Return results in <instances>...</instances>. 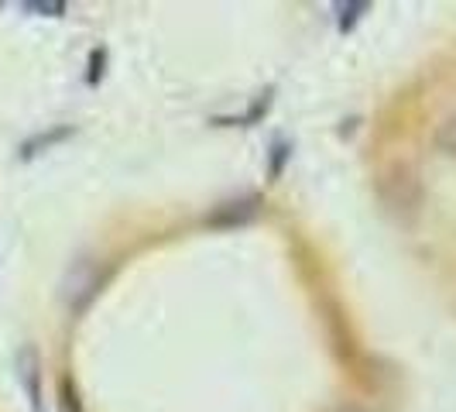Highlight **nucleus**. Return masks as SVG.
Here are the masks:
<instances>
[{
  "mask_svg": "<svg viewBox=\"0 0 456 412\" xmlns=\"http://www.w3.org/2000/svg\"><path fill=\"white\" fill-rule=\"evenodd\" d=\"M378 193H381L388 210L405 213V217L422 206V183H419V176L411 172L409 165H391L388 172L378 179Z\"/></svg>",
  "mask_w": 456,
  "mask_h": 412,
  "instance_id": "nucleus-1",
  "label": "nucleus"
},
{
  "mask_svg": "<svg viewBox=\"0 0 456 412\" xmlns=\"http://www.w3.org/2000/svg\"><path fill=\"white\" fill-rule=\"evenodd\" d=\"M257 213H261V196H237V200H224L220 206H213L209 213H206V227L213 230H237V227H248L257 220Z\"/></svg>",
  "mask_w": 456,
  "mask_h": 412,
  "instance_id": "nucleus-2",
  "label": "nucleus"
},
{
  "mask_svg": "<svg viewBox=\"0 0 456 412\" xmlns=\"http://www.w3.org/2000/svg\"><path fill=\"white\" fill-rule=\"evenodd\" d=\"M103 278H107V275H100V268L93 265L90 258H83L66 278V302L76 313H83L93 299H96V293L103 289Z\"/></svg>",
  "mask_w": 456,
  "mask_h": 412,
  "instance_id": "nucleus-3",
  "label": "nucleus"
},
{
  "mask_svg": "<svg viewBox=\"0 0 456 412\" xmlns=\"http://www.w3.org/2000/svg\"><path fill=\"white\" fill-rule=\"evenodd\" d=\"M14 371H18V382H21L24 395H28L31 412H45V402H42V358H38V350L31 343H24L18 350Z\"/></svg>",
  "mask_w": 456,
  "mask_h": 412,
  "instance_id": "nucleus-4",
  "label": "nucleus"
},
{
  "mask_svg": "<svg viewBox=\"0 0 456 412\" xmlns=\"http://www.w3.org/2000/svg\"><path fill=\"white\" fill-rule=\"evenodd\" d=\"M76 135V128L72 124H55V128H48V131H42V135L28 137L21 144V159H35V155H42V152H48V148H55V144H62V141H69V137Z\"/></svg>",
  "mask_w": 456,
  "mask_h": 412,
  "instance_id": "nucleus-5",
  "label": "nucleus"
},
{
  "mask_svg": "<svg viewBox=\"0 0 456 412\" xmlns=\"http://www.w3.org/2000/svg\"><path fill=\"white\" fill-rule=\"evenodd\" d=\"M433 144H436V152H443V155L456 159V114H450L439 128H436Z\"/></svg>",
  "mask_w": 456,
  "mask_h": 412,
  "instance_id": "nucleus-6",
  "label": "nucleus"
},
{
  "mask_svg": "<svg viewBox=\"0 0 456 412\" xmlns=\"http://www.w3.org/2000/svg\"><path fill=\"white\" fill-rule=\"evenodd\" d=\"M367 11H370V4H367V0H350V4H337V21H340V31H350L354 24L364 18Z\"/></svg>",
  "mask_w": 456,
  "mask_h": 412,
  "instance_id": "nucleus-7",
  "label": "nucleus"
},
{
  "mask_svg": "<svg viewBox=\"0 0 456 412\" xmlns=\"http://www.w3.org/2000/svg\"><path fill=\"white\" fill-rule=\"evenodd\" d=\"M292 159V144L285 141V137H278L272 144V159H268V179L278 183L281 179V172H285V161Z\"/></svg>",
  "mask_w": 456,
  "mask_h": 412,
  "instance_id": "nucleus-8",
  "label": "nucleus"
},
{
  "mask_svg": "<svg viewBox=\"0 0 456 412\" xmlns=\"http://www.w3.org/2000/svg\"><path fill=\"white\" fill-rule=\"evenodd\" d=\"M59 406H62V412H86L72 378H62V382H59Z\"/></svg>",
  "mask_w": 456,
  "mask_h": 412,
  "instance_id": "nucleus-9",
  "label": "nucleus"
},
{
  "mask_svg": "<svg viewBox=\"0 0 456 412\" xmlns=\"http://www.w3.org/2000/svg\"><path fill=\"white\" fill-rule=\"evenodd\" d=\"M24 11L28 14H45V18H62L69 11V4H62V0H55V4H45V0H28L24 4Z\"/></svg>",
  "mask_w": 456,
  "mask_h": 412,
  "instance_id": "nucleus-10",
  "label": "nucleus"
},
{
  "mask_svg": "<svg viewBox=\"0 0 456 412\" xmlns=\"http://www.w3.org/2000/svg\"><path fill=\"white\" fill-rule=\"evenodd\" d=\"M103 66H107V52L103 48H93V55H90V72H86V79H90L93 87L103 79Z\"/></svg>",
  "mask_w": 456,
  "mask_h": 412,
  "instance_id": "nucleus-11",
  "label": "nucleus"
},
{
  "mask_svg": "<svg viewBox=\"0 0 456 412\" xmlns=\"http://www.w3.org/2000/svg\"><path fill=\"white\" fill-rule=\"evenodd\" d=\"M337 412H364V409H361V406H340Z\"/></svg>",
  "mask_w": 456,
  "mask_h": 412,
  "instance_id": "nucleus-12",
  "label": "nucleus"
}]
</instances>
